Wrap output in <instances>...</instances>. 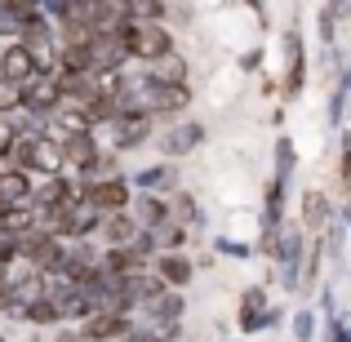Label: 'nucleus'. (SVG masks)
Here are the masks:
<instances>
[{
    "instance_id": "412c9836",
    "label": "nucleus",
    "mask_w": 351,
    "mask_h": 342,
    "mask_svg": "<svg viewBox=\"0 0 351 342\" xmlns=\"http://www.w3.org/2000/svg\"><path fill=\"white\" fill-rule=\"evenodd\" d=\"M134 187H138V191H147V187H165V191H169V187H173V169H169V164L138 169V173H134Z\"/></svg>"
},
{
    "instance_id": "c85d7f7f",
    "label": "nucleus",
    "mask_w": 351,
    "mask_h": 342,
    "mask_svg": "<svg viewBox=\"0 0 351 342\" xmlns=\"http://www.w3.org/2000/svg\"><path fill=\"white\" fill-rule=\"evenodd\" d=\"M18 258V240H9V236H0V271H5L9 262Z\"/></svg>"
},
{
    "instance_id": "dca6fc26",
    "label": "nucleus",
    "mask_w": 351,
    "mask_h": 342,
    "mask_svg": "<svg viewBox=\"0 0 351 342\" xmlns=\"http://www.w3.org/2000/svg\"><path fill=\"white\" fill-rule=\"evenodd\" d=\"M200 138H205V129L200 125H178V129H169L165 134V156H187V151H196L200 147Z\"/></svg>"
},
{
    "instance_id": "9d476101",
    "label": "nucleus",
    "mask_w": 351,
    "mask_h": 342,
    "mask_svg": "<svg viewBox=\"0 0 351 342\" xmlns=\"http://www.w3.org/2000/svg\"><path fill=\"white\" fill-rule=\"evenodd\" d=\"M36 209L32 205H0V236H9V240H18V236H27V231H36Z\"/></svg>"
},
{
    "instance_id": "0eeeda50",
    "label": "nucleus",
    "mask_w": 351,
    "mask_h": 342,
    "mask_svg": "<svg viewBox=\"0 0 351 342\" xmlns=\"http://www.w3.org/2000/svg\"><path fill=\"white\" fill-rule=\"evenodd\" d=\"M67 200H76V187H71L67 178H49L45 187H36V191H32V200H27V205H32V209H36V218H40V214H49V209L67 205Z\"/></svg>"
},
{
    "instance_id": "20e7f679",
    "label": "nucleus",
    "mask_w": 351,
    "mask_h": 342,
    "mask_svg": "<svg viewBox=\"0 0 351 342\" xmlns=\"http://www.w3.org/2000/svg\"><path fill=\"white\" fill-rule=\"evenodd\" d=\"M134 334V320L129 316H89L80 325V342H116Z\"/></svg>"
},
{
    "instance_id": "393cba45",
    "label": "nucleus",
    "mask_w": 351,
    "mask_h": 342,
    "mask_svg": "<svg viewBox=\"0 0 351 342\" xmlns=\"http://www.w3.org/2000/svg\"><path fill=\"white\" fill-rule=\"evenodd\" d=\"M263 311H267V293L263 289H249L245 302H240V316H263Z\"/></svg>"
},
{
    "instance_id": "aec40b11",
    "label": "nucleus",
    "mask_w": 351,
    "mask_h": 342,
    "mask_svg": "<svg viewBox=\"0 0 351 342\" xmlns=\"http://www.w3.org/2000/svg\"><path fill=\"white\" fill-rule=\"evenodd\" d=\"M280 214H285V182L271 178V187H267V209H263V227L276 231L280 227Z\"/></svg>"
},
{
    "instance_id": "5701e85b",
    "label": "nucleus",
    "mask_w": 351,
    "mask_h": 342,
    "mask_svg": "<svg viewBox=\"0 0 351 342\" xmlns=\"http://www.w3.org/2000/svg\"><path fill=\"white\" fill-rule=\"evenodd\" d=\"M23 320H32V325H53V320H58V311H53L49 298H36V302H27Z\"/></svg>"
},
{
    "instance_id": "ddd939ff",
    "label": "nucleus",
    "mask_w": 351,
    "mask_h": 342,
    "mask_svg": "<svg viewBox=\"0 0 351 342\" xmlns=\"http://www.w3.org/2000/svg\"><path fill=\"white\" fill-rule=\"evenodd\" d=\"M302 223H307L311 231H320V227H329L334 223V209H329V196L325 191H302Z\"/></svg>"
},
{
    "instance_id": "473e14b6",
    "label": "nucleus",
    "mask_w": 351,
    "mask_h": 342,
    "mask_svg": "<svg viewBox=\"0 0 351 342\" xmlns=\"http://www.w3.org/2000/svg\"><path fill=\"white\" fill-rule=\"evenodd\" d=\"M58 342H80V334H67V329H62V334H58Z\"/></svg>"
},
{
    "instance_id": "2eb2a0df",
    "label": "nucleus",
    "mask_w": 351,
    "mask_h": 342,
    "mask_svg": "<svg viewBox=\"0 0 351 342\" xmlns=\"http://www.w3.org/2000/svg\"><path fill=\"white\" fill-rule=\"evenodd\" d=\"M32 200V173L5 169L0 173V205H27Z\"/></svg>"
},
{
    "instance_id": "f704fd0d",
    "label": "nucleus",
    "mask_w": 351,
    "mask_h": 342,
    "mask_svg": "<svg viewBox=\"0 0 351 342\" xmlns=\"http://www.w3.org/2000/svg\"><path fill=\"white\" fill-rule=\"evenodd\" d=\"M0 342H5V334H0Z\"/></svg>"
},
{
    "instance_id": "9b49d317",
    "label": "nucleus",
    "mask_w": 351,
    "mask_h": 342,
    "mask_svg": "<svg viewBox=\"0 0 351 342\" xmlns=\"http://www.w3.org/2000/svg\"><path fill=\"white\" fill-rule=\"evenodd\" d=\"M98 231H103V245L107 249H129V245H134V236H138V227H134V218H129V214H107L103 223H98Z\"/></svg>"
},
{
    "instance_id": "423d86ee",
    "label": "nucleus",
    "mask_w": 351,
    "mask_h": 342,
    "mask_svg": "<svg viewBox=\"0 0 351 342\" xmlns=\"http://www.w3.org/2000/svg\"><path fill=\"white\" fill-rule=\"evenodd\" d=\"M112 134H116V151H134V147H143L152 138V120L147 116H116Z\"/></svg>"
},
{
    "instance_id": "cd10ccee",
    "label": "nucleus",
    "mask_w": 351,
    "mask_h": 342,
    "mask_svg": "<svg viewBox=\"0 0 351 342\" xmlns=\"http://www.w3.org/2000/svg\"><path fill=\"white\" fill-rule=\"evenodd\" d=\"M14 107H18V85L0 80V112H14Z\"/></svg>"
},
{
    "instance_id": "a878e982",
    "label": "nucleus",
    "mask_w": 351,
    "mask_h": 342,
    "mask_svg": "<svg viewBox=\"0 0 351 342\" xmlns=\"http://www.w3.org/2000/svg\"><path fill=\"white\" fill-rule=\"evenodd\" d=\"M343 103H347V76H338V89H334V98H329V120H334V125H343Z\"/></svg>"
},
{
    "instance_id": "f257e3e1",
    "label": "nucleus",
    "mask_w": 351,
    "mask_h": 342,
    "mask_svg": "<svg viewBox=\"0 0 351 342\" xmlns=\"http://www.w3.org/2000/svg\"><path fill=\"white\" fill-rule=\"evenodd\" d=\"M120 49H125V58L160 62L173 53V36L160 23H120Z\"/></svg>"
},
{
    "instance_id": "a211bd4d",
    "label": "nucleus",
    "mask_w": 351,
    "mask_h": 342,
    "mask_svg": "<svg viewBox=\"0 0 351 342\" xmlns=\"http://www.w3.org/2000/svg\"><path fill=\"white\" fill-rule=\"evenodd\" d=\"M152 307V320L156 325H178V316L187 311V302H182V293H173V289H165L156 302H147Z\"/></svg>"
},
{
    "instance_id": "7c9ffc66",
    "label": "nucleus",
    "mask_w": 351,
    "mask_h": 342,
    "mask_svg": "<svg viewBox=\"0 0 351 342\" xmlns=\"http://www.w3.org/2000/svg\"><path fill=\"white\" fill-rule=\"evenodd\" d=\"M329 249H334V254H343V223L329 227Z\"/></svg>"
},
{
    "instance_id": "b1692460",
    "label": "nucleus",
    "mask_w": 351,
    "mask_h": 342,
    "mask_svg": "<svg viewBox=\"0 0 351 342\" xmlns=\"http://www.w3.org/2000/svg\"><path fill=\"white\" fill-rule=\"evenodd\" d=\"M293 338L316 342V311H293Z\"/></svg>"
},
{
    "instance_id": "f8f14e48",
    "label": "nucleus",
    "mask_w": 351,
    "mask_h": 342,
    "mask_svg": "<svg viewBox=\"0 0 351 342\" xmlns=\"http://www.w3.org/2000/svg\"><path fill=\"white\" fill-rule=\"evenodd\" d=\"M285 49H289L285 94H298V89H302V76H307V58H302V36H298V27H289V32H285Z\"/></svg>"
},
{
    "instance_id": "6e6552de",
    "label": "nucleus",
    "mask_w": 351,
    "mask_h": 342,
    "mask_svg": "<svg viewBox=\"0 0 351 342\" xmlns=\"http://www.w3.org/2000/svg\"><path fill=\"white\" fill-rule=\"evenodd\" d=\"M58 151H62V164H76L80 173H85L89 164H94L98 156H103V151H98V143H94L89 134H76V138H58Z\"/></svg>"
},
{
    "instance_id": "c756f323",
    "label": "nucleus",
    "mask_w": 351,
    "mask_h": 342,
    "mask_svg": "<svg viewBox=\"0 0 351 342\" xmlns=\"http://www.w3.org/2000/svg\"><path fill=\"white\" fill-rule=\"evenodd\" d=\"M329 342H351L347 325H343V316H334V320H329Z\"/></svg>"
},
{
    "instance_id": "4be33fe9",
    "label": "nucleus",
    "mask_w": 351,
    "mask_h": 342,
    "mask_svg": "<svg viewBox=\"0 0 351 342\" xmlns=\"http://www.w3.org/2000/svg\"><path fill=\"white\" fill-rule=\"evenodd\" d=\"M293 173V138L280 134V143H276V182H285Z\"/></svg>"
},
{
    "instance_id": "f3484780",
    "label": "nucleus",
    "mask_w": 351,
    "mask_h": 342,
    "mask_svg": "<svg viewBox=\"0 0 351 342\" xmlns=\"http://www.w3.org/2000/svg\"><path fill=\"white\" fill-rule=\"evenodd\" d=\"M320 262H325V240H302V289H316V276H320Z\"/></svg>"
},
{
    "instance_id": "6ab92c4d",
    "label": "nucleus",
    "mask_w": 351,
    "mask_h": 342,
    "mask_svg": "<svg viewBox=\"0 0 351 342\" xmlns=\"http://www.w3.org/2000/svg\"><path fill=\"white\" fill-rule=\"evenodd\" d=\"M147 76H152L156 85H187V62H182L178 53H169V58H160Z\"/></svg>"
},
{
    "instance_id": "72a5a7b5",
    "label": "nucleus",
    "mask_w": 351,
    "mask_h": 342,
    "mask_svg": "<svg viewBox=\"0 0 351 342\" xmlns=\"http://www.w3.org/2000/svg\"><path fill=\"white\" fill-rule=\"evenodd\" d=\"M5 307H9V293H5V289H0V311H5Z\"/></svg>"
},
{
    "instance_id": "f03ea898",
    "label": "nucleus",
    "mask_w": 351,
    "mask_h": 342,
    "mask_svg": "<svg viewBox=\"0 0 351 342\" xmlns=\"http://www.w3.org/2000/svg\"><path fill=\"white\" fill-rule=\"evenodd\" d=\"M80 205H89L98 218H107V214H125V209H129V182H120V178L85 182V187H80Z\"/></svg>"
},
{
    "instance_id": "bb28decb",
    "label": "nucleus",
    "mask_w": 351,
    "mask_h": 342,
    "mask_svg": "<svg viewBox=\"0 0 351 342\" xmlns=\"http://www.w3.org/2000/svg\"><path fill=\"white\" fill-rule=\"evenodd\" d=\"M214 245H218V254H227V258H249V245H240L232 236H218Z\"/></svg>"
},
{
    "instance_id": "7ed1b4c3",
    "label": "nucleus",
    "mask_w": 351,
    "mask_h": 342,
    "mask_svg": "<svg viewBox=\"0 0 351 342\" xmlns=\"http://www.w3.org/2000/svg\"><path fill=\"white\" fill-rule=\"evenodd\" d=\"M18 107H27L32 116H53L62 107V89L53 76H36L27 85H18Z\"/></svg>"
},
{
    "instance_id": "1a4fd4ad",
    "label": "nucleus",
    "mask_w": 351,
    "mask_h": 342,
    "mask_svg": "<svg viewBox=\"0 0 351 342\" xmlns=\"http://www.w3.org/2000/svg\"><path fill=\"white\" fill-rule=\"evenodd\" d=\"M0 80H9V85H27V80H36L32 58H27L23 45H9V49H0Z\"/></svg>"
},
{
    "instance_id": "2f4dec72",
    "label": "nucleus",
    "mask_w": 351,
    "mask_h": 342,
    "mask_svg": "<svg viewBox=\"0 0 351 342\" xmlns=\"http://www.w3.org/2000/svg\"><path fill=\"white\" fill-rule=\"evenodd\" d=\"M258 62H263V49H249L245 58H240V67H245V71H258Z\"/></svg>"
},
{
    "instance_id": "39448f33",
    "label": "nucleus",
    "mask_w": 351,
    "mask_h": 342,
    "mask_svg": "<svg viewBox=\"0 0 351 342\" xmlns=\"http://www.w3.org/2000/svg\"><path fill=\"white\" fill-rule=\"evenodd\" d=\"M27 173H49V178H62V151L49 138H32V151H27Z\"/></svg>"
},
{
    "instance_id": "4468645a",
    "label": "nucleus",
    "mask_w": 351,
    "mask_h": 342,
    "mask_svg": "<svg viewBox=\"0 0 351 342\" xmlns=\"http://www.w3.org/2000/svg\"><path fill=\"white\" fill-rule=\"evenodd\" d=\"M156 280H160L165 289H173V293H178L182 284L191 280V262H187L182 254H165V258H160V267H156Z\"/></svg>"
}]
</instances>
